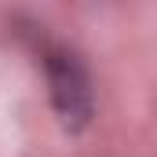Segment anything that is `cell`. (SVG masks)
<instances>
[{"mask_svg": "<svg viewBox=\"0 0 157 157\" xmlns=\"http://www.w3.org/2000/svg\"><path fill=\"white\" fill-rule=\"evenodd\" d=\"M40 59H44V73H48L51 106L62 121V128H70V132L88 128L95 95H91V77H88V66L80 62V55L70 51L66 44H44Z\"/></svg>", "mask_w": 157, "mask_h": 157, "instance_id": "obj_1", "label": "cell"}]
</instances>
